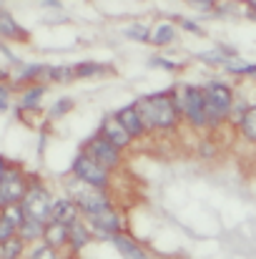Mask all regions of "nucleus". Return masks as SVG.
I'll use <instances>...</instances> for the list:
<instances>
[{
  "instance_id": "f257e3e1",
  "label": "nucleus",
  "mask_w": 256,
  "mask_h": 259,
  "mask_svg": "<svg viewBox=\"0 0 256 259\" xmlns=\"http://www.w3.org/2000/svg\"><path fill=\"white\" fill-rule=\"evenodd\" d=\"M141 118H143V126L146 131H153V128H173L176 123V116H178V106L173 101V96L169 93H151V96H143L138 103H136Z\"/></svg>"
},
{
  "instance_id": "f03ea898",
  "label": "nucleus",
  "mask_w": 256,
  "mask_h": 259,
  "mask_svg": "<svg viewBox=\"0 0 256 259\" xmlns=\"http://www.w3.org/2000/svg\"><path fill=\"white\" fill-rule=\"evenodd\" d=\"M173 101L178 106V111H183V116L193 123V126H203L209 123V108H206V91L203 88H178L173 93Z\"/></svg>"
},
{
  "instance_id": "7ed1b4c3",
  "label": "nucleus",
  "mask_w": 256,
  "mask_h": 259,
  "mask_svg": "<svg viewBox=\"0 0 256 259\" xmlns=\"http://www.w3.org/2000/svg\"><path fill=\"white\" fill-rule=\"evenodd\" d=\"M68 191H71V199L78 204V209H83L85 217H93V214H100V211L111 209V201H108L106 191L93 186V184H88V181L78 179L76 184H71Z\"/></svg>"
},
{
  "instance_id": "20e7f679",
  "label": "nucleus",
  "mask_w": 256,
  "mask_h": 259,
  "mask_svg": "<svg viewBox=\"0 0 256 259\" xmlns=\"http://www.w3.org/2000/svg\"><path fill=\"white\" fill-rule=\"evenodd\" d=\"M206 91V108H209V121H219V118H226L231 113V106H234V93L226 83H209L203 88Z\"/></svg>"
},
{
  "instance_id": "39448f33",
  "label": "nucleus",
  "mask_w": 256,
  "mask_h": 259,
  "mask_svg": "<svg viewBox=\"0 0 256 259\" xmlns=\"http://www.w3.org/2000/svg\"><path fill=\"white\" fill-rule=\"evenodd\" d=\"M53 204H56V201H50V196H48V191H45L43 186H30L28 194H25V199L20 201L25 217L38 219V222H43V224H48V222L53 219Z\"/></svg>"
},
{
  "instance_id": "423d86ee",
  "label": "nucleus",
  "mask_w": 256,
  "mask_h": 259,
  "mask_svg": "<svg viewBox=\"0 0 256 259\" xmlns=\"http://www.w3.org/2000/svg\"><path fill=\"white\" fill-rule=\"evenodd\" d=\"M28 194V184L23 179V174L18 169H10V166H3L0 169V201L3 206H13V204H20Z\"/></svg>"
},
{
  "instance_id": "0eeeda50",
  "label": "nucleus",
  "mask_w": 256,
  "mask_h": 259,
  "mask_svg": "<svg viewBox=\"0 0 256 259\" xmlns=\"http://www.w3.org/2000/svg\"><path fill=\"white\" fill-rule=\"evenodd\" d=\"M83 154H88L90 159H95L100 166L106 169H113L118 166V159H121V149L116 144H111L103 134H95L93 139H88L83 146Z\"/></svg>"
},
{
  "instance_id": "6e6552de",
  "label": "nucleus",
  "mask_w": 256,
  "mask_h": 259,
  "mask_svg": "<svg viewBox=\"0 0 256 259\" xmlns=\"http://www.w3.org/2000/svg\"><path fill=\"white\" fill-rule=\"evenodd\" d=\"M73 174H76V179L88 181V184H93V186H98V189H106V186H108V169L100 166V164H98L95 159H90L88 154H81V156L76 159Z\"/></svg>"
},
{
  "instance_id": "1a4fd4ad",
  "label": "nucleus",
  "mask_w": 256,
  "mask_h": 259,
  "mask_svg": "<svg viewBox=\"0 0 256 259\" xmlns=\"http://www.w3.org/2000/svg\"><path fill=\"white\" fill-rule=\"evenodd\" d=\"M100 134H103L111 144H116L118 149H126V146L131 144V139H133V136L126 131V126L118 121V116H116V113L103 118V123H100Z\"/></svg>"
},
{
  "instance_id": "9d476101",
  "label": "nucleus",
  "mask_w": 256,
  "mask_h": 259,
  "mask_svg": "<svg viewBox=\"0 0 256 259\" xmlns=\"http://www.w3.org/2000/svg\"><path fill=\"white\" fill-rule=\"evenodd\" d=\"M88 219H90L93 229H95V232H100V234H106V237L121 234V219H118V214H116L113 209L100 211V214H93V217H88Z\"/></svg>"
},
{
  "instance_id": "9b49d317",
  "label": "nucleus",
  "mask_w": 256,
  "mask_h": 259,
  "mask_svg": "<svg viewBox=\"0 0 256 259\" xmlns=\"http://www.w3.org/2000/svg\"><path fill=\"white\" fill-rule=\"evenodd\" d=\"M116 116H118V121L126 126V131H128L131 136H141V134H146L143 118H141V113H138L136 106H126V108L116 111Z\"/></svg>"
},
{
  "instance_id": "f8f14e48",
  "label": "nucleus",
  "mask_w": 256,
  "mask_h": 259,
  "mask_svg": "<svg viewBox=\"0 0 256 259\" xmlns=\"http://www.w3.org/2000/svg\"><path fill=\"white\" fill-rule=\"evenodd\" d=\"M50 247H63V244H68L71 242V224H63V222H56V219H50L48 222V227H45V237H43Z\"/></svg>"
},
{
  "instance_id": "ddd939ff",
  "label": "nucleus",
  "mask_w": 256,
  "mask_h": 259,
  "mask_svg": "<svg viewBox=\"0 0 256 259\" xmlns=\"http://www.w3.org/2000/svg\"><path fill=\"white\" fill-rule=\"evenodd\" d=\"M111 242L116 244V249L121 252V257L123 259H148L146 257V252H143L131 237H126V234H113Z\"/></svg>"
},
{
  "instance_id": "4468645a",
  "label": "nucleus",
  "mask_w": 256,
  "mask_h": 259,
  "mask_svg": "<svg viewBox=\"0 0 256 259\" xmlns=\"http://www.w3.org/2000/svg\"><path fill=\"white\" fill-rule=\"evenodd\" d=\"M53 219L63 222V224H73L78 222V204L73 199H61L53 204Z\"/></svg>"
},
{
  "instance_id": "2eb2a0df",
  "label": "nucleus",
  "mask_w": 256,
  "mask_h": 259,
  "mask_svg": "<svg viewBox=\"0 0 256 259\" xmlns=\"http://www.w3.org/2000/svg\"><path fill=\"white\" fill-rule=\"evenodd\" d=\"M45 227H48V224H43V222H38V219H30V217H25V222L20 224L18 234H20L25 242H33V239H40V237H45Z\"/></svg>"
},
{
  "instance_id": "dca6fc26",
  "label": "nucleus",
  "mask_w": 256,
  "mask_h": 259,
  "mask_svg": "<svg viewBox=\"0 0 256 259\" xmlns=\"http://www.w3.org/2000/svg\"><path fill=\"white\" fill-rule=\"evenodd\" d=\"M23 244H25V239H23L20 234H15L13 239L3 242V247H0V259H18L20 252H23Z\"/></svg>"
},
{
  "instance_id": "f3484780",
  "label": "nucleus",
  "mask_w": 256,
  "mask_h": 259,
  "mask_svg": "<svg viewBox=\"0 0 256 259\" xmlns=\"http://www.w3.org/2000/svg\"><path fill=\"white\" fill-rule=\"evenodd\" d=\"M88 239H90L88 227H83L81 222H73V224H71V247L78 252V249H83L85 244H88Z\"/></svg>"
},
{
  "instance_id": "a211bd4d",
  "label": "nucleus",
  "mask_w": 256,
  "mask_h": 259,
  "mask_svg": "<svg viewBox=\"0 0 256 259\" xmlns=\"http://www.w3.org/2000/svg\"><path fill=\"white\" fill-rule=\"evenodd\" d=\"M241 131L249 141H256V106L246 108L244 116H241Z\"/></svg>"
},
{
  "instance_id": "6ab92c4d",
  "label": "nucleus",
  "mask_w": 256,
  "mask_h": 259,
  "mask_svg": "<svg viewBox=\"0 0 256 259\" xmlns=\"http://www.w3.org/2000/svg\"><path fill=\"white\" fill-rule=\"evenodd\" d=\"M173 35H176L173 25H171V23H161V25H156V30L151 33V40H153L156 46H166V43L173 40Z\"/></svg>"
},
{
  "instance_id": "aec40b11",
  "label": "nucleus",
  "mask_w": 256,
  "mask_h": 259,
  "mask_svg": "<svg viewBox=\"0 0 256 259\" xmlns=\"http://www.w3.org/2000/svg\"><path fill=\"white\" fill-rule=\"evenodd\" d=\"M43 93H45V88L43 86H33L28 88L25 93H23V98H20V108H33L40 98H43Z\"/></svg>"
},
{
  "instance_id": "412c9836",
  "label": "nucleus",
  "mask_w": 256,
  "mask_h": 259,
  "mask_svg": "<svg viewBox=\"0 0 256 259\" xmlns=\"http://www.w3.org/2000/svg\"><path fill=\"white\" fill-rule=\"evenodd\" d=\"M0 25H3V35H8V38H23V33L15 25V20L10 18V13H3L0 15Z\"/></svg>"
},
{
  "instance_id": "4be33fe9",
  "label": "nucleus",
  "mask_w": 256,
  "mask_h": 259,
  "mask_svg": "<svg viewBox=\"0 0 256 259\" xmlns=\"http://www.w3.org/2000/svg\"><path fill=\"white\" fill-rule=\"evenodd\" d=\"M30 259H58V254H56V247H50V244L45 242V244H38V247L30 252Z\"/></svg>"
},
{
  "instance_id": "5701e85b",
  "label": "nucleus",
  "mask_w": 256,
  "mask_h": 259,
  "mask_svg": "<svg viewBox=\"0 0 256 259\" xmlns=\"http://www.w3.org/2000/svg\"><path fill=\"white\" fill-rule=\"evenodd\" d=\"M15 234H18V227H15L10 219L3 217V222H0V242H8V239H13Z\"/></svg>"
},
{
  "instance_id": "b1692460",
  "label": "nucleus",
  "mask_w": 256,
  "mask_h": 259,
  "mask_svg": "<svg viewBox=\"0 0 256 259\" xmlns=\"http://www.w3.org/2000/svg\"><path fill=\"white\" fill-rule=\"evenodd\" d=\"M98 71H103V66H98V63H81V66H76L73 68V76H95Z\"/></svg>"
},
{
  "instance_id": "393cba45",
  "label": "nucleus",
  "mask_w": 256,
  "mask_h": 259,
  "mask_svg": "<svg viewBox=\"0 0 256 259\" xmlns=\"http://www.w3.org/2000/svg\"><path fill=\"white\" fill-rule=\"evenodd\" d=\"M126 35L133 38V40H151V33H148V28H143V25H131V28L126 30Z\"/></svg>"
},
{
  "instance_id": "a878e982",
  "label": "nucleus",
  "mask_w": 256,
  "mask_h": 259,
  "mask_svg": "<svg viewBox=\"0 0 256 259\" xmlns=\"http://www.w3.org/2000/svg\"><path fill=\"white\" fill-rule=\"evenodd\" d=\"M43 71H45L43 66H30V68H25V73H20V76H18V81H30V78L40 76Z\"/></svg>"
},
{
  "instance_id": "bb28decb",
  "label": "nucleus",
  "mask_w": 256,
  "mask_h": 259,
  "mask_svg": "<svg viewBox=\"0 0 256 259\" xmlns=\"http://www.w3.org/2000/svg\"><path fill=\"white\" fill-rule=\"evenodd\" d=\"M71 106H73V103H71L68 98H66V101H58V103L53 106V116H61V113H66V111H68Z\"/></svg>"
},
{
  "instance_id": "cd10ccee",
  "label": "nucleus",
  "mask_w": 256,
  "mask_h": 259,
  "mask_svg": "<svg viewBox=\"0 0 256 259\" xmlns=\"http://www.w3.org/2000/svg\"><path fill=\"white\" fill-rule=\"evenodd\" d=\"M183 28L191 30V33H196V35H201V28H198L196 23H191V20H183Z\"/></svg>"
},
{
  "instance_id": "c85d7f7f",
  "label": "nucleus",
  "mask_w": 256,
  "mask_h": 259,
  "mask_svg": "<svg viewBox=\"0 0 256 259\" xmlns=\"http://www.w3.org/2000/svg\"><path fill=\"white\" fill-rule=\"evenodd\" d=\"M0 108H3V111L8 108V88H3V91H0Z\"/></svg>"
},
{
  "instance_id": "c756f323",
  "label": "nucleus",
  "mask_w": 256,
  "mask_h": 259,
  "mask_svg": "<svg viewBox=\"0 0 256 259\" xmlns=\"http://www.w3.org/2000/svg\"><path fill=\"white\" fill-rule=\"evenodd\" d=\"M153 63H159V66H166V68H176V63H171V61H164V58H156Z\"/></svg>"
},
{
  "instance_id": "7c9ffc66",
  "label": "nucleus",
  "mask_w": 256,
  "mask_h": 259,
  "mask_svg": "<svg viewBox=\"0 0 256 259\" xmlns=\"http://www.w3.org/2000/svg\"><path fill=\"white\" fill-rule=\"evenodd\" d=\"M193 3H201V5H203V3H206V5H211V3H214V0H193Z\"/></svg>"
}]
</instances>
